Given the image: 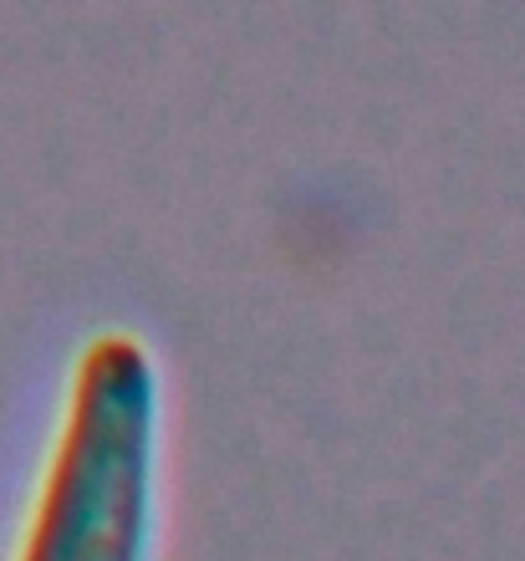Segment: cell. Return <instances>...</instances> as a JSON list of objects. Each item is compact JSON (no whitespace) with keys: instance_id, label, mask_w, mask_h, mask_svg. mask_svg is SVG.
Listing matches in <instances>:
<instances>
[{"instance_id":"6da1fadb","label":"cell","mask_w":525,"mask_h":561,"mask_svg":"<svg viewBox=\"0 0 525 561\" xmlns=\"http://www.w3.org/2000/svg\"><path fill=\"white\" fill-rule=\"evenodd\" d=\"M159 373L128 332L77 357L61 439L21 561H144L153 531Z\"/></svg>"}]
</instances>
